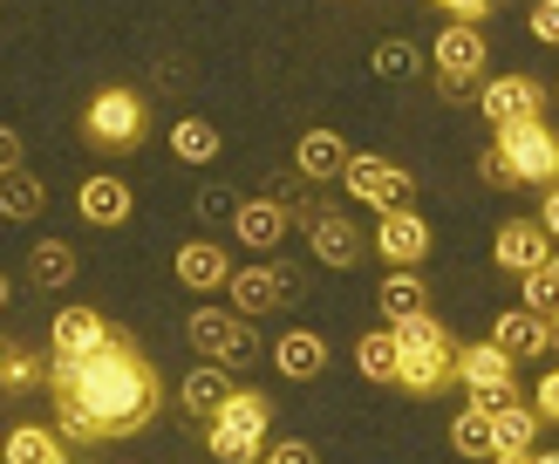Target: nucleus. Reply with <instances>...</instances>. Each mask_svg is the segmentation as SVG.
Masks as SVG:
<instances>
[{
    "instance_id": "obj_48",
    "label": "nucleus",
    "mask_w": 559,
    "mask_h": 464,
    "mask_svg": "<svg viewBox=\"0 0 559 464\" xmlns=\"http://www.w3.org/2000/svg\"><path fill=\"white\" fill-rule=\"evenodd\" d=\"M0 464H8V457H0Z\"/></svg>"
},
{
    "instance_id": "obj_45",
    "label": "nucleus",
    "mask_w": 559,
    "mask_h": 464,
    "mask_svg": "<svg viewBox=\"0 0 559 464\" xmlns=\"http://www.w3.org/2000/svg\"><path fill=\"white\" fill-rule=\"evenodd\" d=\"M0 308H8V273H0Z\"/></svg>"
},
{
    "instance_id": "obj_22",
    "label": "nucleus",
    "mask_w": 559,
    "mask_h": 464,
    "mask_svg": "<svg viewBox=\"0 0 559 464\" xmlns=\"http://www.w3.org/2000/svg\"><path fill=\"white\" fill-rule=\"evenodd\" d=\"M0 457L8 464H69V437H55L41 424H14L8 444H0Z\"/></svg>"
},
{
    "instance_id": "obj_29",
    "label": "nucleus",
    "mask_w": 559,
    "mask_h": 464,
    "mask_svg": "<svg viewBox=\"0 0 559 464\" xmlns=\"http://www.w3.org/2000/svg\"><path fill=\"white\" fill-rule=\"evenodd\" d=\"M171 157H185V164H212V157H218V130H212L205 117H178V123H171Z\"/></svg>"
},
{
    "instance_id": "obj_17",
    "label": "nucleus",
    "mask_w": 559,
    "mask_h": 464,
    "mask_svg": "<svg viewBox=\"0 0 559 464\" xmlns=\"http://www.w3.org/2000/svg\"><path fill=\"white\" fill-rule=\"evenodd\" d=\"M75 212L90 218V226H130V212H136V199H130V185L123 178H82V191H75Z\"/></svg>"
},
{
    "instance_id": "obj_32",
    "label": "nucleus",
    "mask_w": 559,
    "mask_h": 464,
    "mask_svg": "<svg viewBox=\"0 0 559 464\" xmlns=\"http://www.w3.org/2000/svg\"><path fill=\"white\" fill-rule=\"evenodd\" d=\"M525 308H533V314H559V260L525 273Z\"/></svg>"
},
{
    "instance_id": "obj_21",
    "label": "nucleus",
    "mask_w": 559,
    "mask_h": 464,
    "mask_svg": "<svg viewBox=\"0 0 559 464\" xmlns=\"http://www.w3.org/2000/svg\"><path fill=\"white\" fill-rule=\"evenodd\" d=\"M457 382L464 390H491V382H512V355L498 342H457Z\"/></svg>"
},
{
    "instance_id": "obj_9",
    "label": "nucleus",
    "mask_w": 559,
    "mask_h": 464,
    "mask_svg": "<svg viewBox=\"0 0 559 464\" xmlns=\"http://www.w3.org/2000/svg\"><path fill=\"white\" fill-rule=\"evenodd\" d=\"M546 103H552V90H546L539 75H485V96H478L491 130L533 123V117H546Z\"/></svg>"
},
{
    "instance_id": "obj_47",
    "label": "nucleus",
    "mask_w": 559,
    "mask_h": 464,
    "mask_svg": "<svg viewBox=\"0 0 559 464\" xmlns=\"http://www.w3.org/2000/svg\"><path fill=\"white\" fill-rule=\"evenodd\" d=\"M552 103H559V82H552Z\"/></svg>"
},
{
    "instance_id": "obj_18",
    "label": "nucleus",
    "mask_w": 559,
    "mask_h": 464,
    "mask_svg": "<svg viewBox=\"0 0 559 464\" xmlns=\"http://www.w3.org/2000/svg\"><path fill=\"white\" fill-rule=\"evenodd\" d=\"M178 281L191 287V294H218L233 281V260H226V246H212V239H191V246H178Z\"/></svg>"
},
{
    "instance_id": "obj_7",
    "label": "nucleus",
    "mask_w": 559,
    "mask_h": 464,
    "mask_svg": "<svg viewBox=\"0 0 559 464\" xmlns=\"http://www.w3.org/2000/svg\"><path fill=\"white\" fill-rule=\"evenodd\" d=\"M342 185H348V199L376 205V212H389V205H409V199H416V178L403 171V164L369 157V151H348V164H342Z\"/></svg>"
},
{
    "instance_id": "obj_42",
    "label": "nucleus",
    "mask_w": 559,
    "mask_h": 464,
    "mask_svg": "<svg viewBox=\"0 0 559 464\" xmlns=\"http://www.w3.org/2000/svg\"><path fill=\"white\" fill-rule=\"evenodd\" d=\"M539 226L552 233V246H559V185H546V205H539Z\"/></svg>"
},
{
    "instance_id": "obj_35",
    "label": "nucleus",
    "mask_w": 559,
    "mask_h": 464,
    "mask_svg": "<svg viewBox=\"0 0 559 464\" xmlns=\"http://www.w3.org/2000/svg\"><path fill=\"white\" fill-rule=\"evenodd\" d=\"M519 403V382H491V390H471V409H485V417H498V409Z\"/></svg>"
},
{
    "instance_id": "obj_31",
    "label": "nucleus",
    "mask_w": 559,
    "mask_h": 464,
    "mask_svg": "<svg viewBox=\"0 0 559 464\" xmlns=\"http://www.w3.org/2000/svg\"><path fill=\"white\" fill-rule=\"evenodd\" d=\"M27 382H48L41 355H27V348H14V342H0V390H27Z\"/></svg>"
},
{
    "instance_id": "obj_27",
    "label": "nucleus",
    "mask_w": 559,
    "mask_h": 464,
    "mask_svg": "<svg viewBox=\"0 0 559 464\" xmlns=\"http://www.w3.org/2000/svg\"><path fill=\"white\" fill-rule=\"evenodd\" d=\"M451 451L457 457H478V464H491V451H498V437H491V417H485V409H457V417H451Z\"/></svg>"
},
{
    "instance_id": "obj_2",
    "label": "nucleus",
    "mask_w": 559,
    "mask_h": 464,
    "mask_svg": "<svg viewBox=\"0 0 559 464\" xmlns=\"http://www.w3.org/2000/svg\"><path fill=\"white\" fill-rule=\"evenodd\" d=\"M396 348H403L396 390H409V396H443V390L457 382V342L443 335L437 314H409V321H396Z\"/></svg>"
},
{
    "instance_id": "obj_4",
    "label": "nucleus",
    "mask_w": 559,
    "mask_h": 464,
    "mask_svg": "<svg viewBox=\"0 0 559 464\" xmlns=\"http://www.w3.org/2000/svg\"><path fill=\"white\" fill-rule=\"evenodd\" d=\"M485 69H491V41L478 35V21H451V27L430 41V75H437V96H443V103L471 96V90L485 82Z\"/></svg>"
},
{
    "instance_id": "obj_34",
    "label": "nucleus",
    "mask_w": 559,
    "mask_h": 464,
    "mask_svg": "<svg viewBox=\"0 0 559 464\" xmlns=\"http://www.w3.org/2000/svg\"><path fill=\"white\" fill-rule=\"evenodd\" d=\"M478 178H485L491 191H519V171H512V157L498 151V144H491V151H478Z\"/></svg>"
},
{
    "instance_id": "obj_3",
    "label": "nucleus",
    "mask_w": 559,
    "mask_h": 464,
    "mask_svg": "<svg viewBox=\"0 0 559 464\" xmlns=\"http://www.w3.org/2000/svg\"><path fill=\"white\" fill-rule=\"evenodd\" d=\"M266 424H273V403L260 390H233L218 417H205V451L218 464H260L266 451Z\"/></svg>"
},
{
    "instance_id": "obj_33",
    "label": "nucleus",
    "mask_w": 559,
    "mask_h": 464,
    "mask_svg": "<svg viewBox=\"0 0 559 464\" xmlns=\"http://www.w3.org/2000/svg\"><path fill=\"white\" fill-rule=\"evenodd\" d=\"M369 69H376L382 82H409V75H416V48H409V41H376Z\"/></svg>"
},
{
    "instance_id": "obj_46",
    "label": "nucleus",
    "mask_w": 559,
    "mask_h": 464,
    "mask_svg": "<svg viewBox=\"0 0 559 464\" xmlns=\"http://www.w3.org/2000/svg\"><path fill=\"white\" fill-rule=\"evenodd\" d=\"M552 348H559V314H552Z\"/></svg>"
},
{
    "instance_id": "obj_36",
    "label": "nucleus",
    "mask_w": 559,
    "mask_h": 464,
    "mask_svg": "<svg viewBox=\"0 0 559 464\" xmlns=\"http://www.w3.org/2000/svg\"><path fill=\"white\" fill-rule=\"evenodd\" d=\"M191 205H199V218H233L239 191H226V185H205V191H199V199H191Z\"/></svg>"
},
{
    "instance_id": "obj_15",
    "label": "nucleus",
    "mask_w": 559,
    "mask_h": 464,
    "mask_svg": "<svg viewBox=\"0 0 559 464\" xmlns=\"http://www.w3.org/2000/svg\"><path fill=\"white\" fill-rule=\"evenodd\" d=\"M117 328H109L96 308H62L55 314V328H48V355H62V362H75V355H96Z\"/></svg>"
},
{
    "instance_id": "obj_20",
    "label": "nucleus",
    "mask_w": 559,
    "mask_h": 464,
    "mask_svg": "<svg viewBox=\"0 0 559 464\" xmlns=\"http://www.w3.org/2000/svg\"><path fill=\"white\" fill-rule=\"evenodd\" d=\"M376 308L389 314V328L409 321V314H430V287H424V273H416V266H396V273H389V281L376 287Z\"/></svg>"
},
{
    "instance_id": "obj_37",
    "label": "nucleus",
    "mask_w": 559,
    "mask_h": 464,
    "mask_svg": "<svg viewBox=\"0 0 559 464\" xmlns=\"http://www.w3.org/2000/svg\"><path fill=\"white\" fill-rule=\"evenodd\" d=\"M260 464H321V457H314V444L287 437V444H266V451H260Z\"/></svg>"
},
{
    "instance_id": "obj_6",
    "label": "nucleus",
    "mask_w": 559,
    "mask_h": 464,
    "mask_svg": "<svg viewBox=\"0 0 559 464\" xmlns=\"http://www.w3.org/2000/svg\"><path fill=\"white\" fill-rule=\"evenodd\" d=\"M185 335H191V348H199L205 362H253L260 355V335H253V321L239 308H199L185 321Z\"/></svg>"
},
{
    "instance_id": "obj_43",
    "label": "nucleus",
    "mask_w": 559,
    "mask_h": 464,
    "mask_svg": "<svg viewBox=\"0 0 559 464\" xmlns=\"http://www.w3.org/2000/svg\"><path fill=\"white\" fill-rule=\"evenodd\" d=\"M491 464H533V451H491Z\"/></svg>"
},
{
    "instance_id": "obj_13",
    "label": "nucleus",
    "mask_w": 559,
    "mask_h": 464,
    "mask_svg": "<svg viewBox=\"0 0 559 464\" xmlns=\"http://www.w3.org/2000/svg\"><path fill=\"white\" fill-rule=\"evenodd\" d=\"M491 253H498V266L506 273H533V266H546L552 260V233L539 226V218H506V226H498V239H491Z\"/></svg>"
},
{
    "instance_id": "obj_12",
    "label": "nucleus",
    "mask_w": 559,
    "mask_h": 464,
    "mask_svg": "<svg viewBox=\"0 0 559 464\" xmlns=\"http://www.w3.org/2000/svg\"><path fill=\"white\" fill-rule=\"evenodd\" d=\"M376 253L389 266H416L430 253V226H424V212H409V205H389L376 212Z\"/></svg>"
},
{
    "instance_id": "obj_25",
    "label": "nucleus",
    "mask_w": 559,
    "mask_h": 464,
    "mask_svg": "<svg viewBox=\"0 0 559 464\" xmlns=\"http://www.w3.org/2000/svg\"><path fill=\"white\" fill-rule=\"evenodd\" d=\"M539 409L533 403H512V409H498L491 417V437H498V451H539Z\"/></svg>"
},
{
    "instance_id": "obj_1",
    "label": "nucleus",
    "mask_w": 559,
    "mask_h": 464,
    "mask_svg": "<svg viewBox=\"0 0 559 464\" xmlns=\"http://www.w3.org/2000/svg\"><path fill=\"white\" fill-rule=\"evenodd\" d=\"M48 396H55V424L69 444H117L157 424L164 409V382L151 369V355L130 335H109L96 355H48Z\"/></svg>"
},
{
    "instance_id": "obj_10",
    "label": "nucleus",
    "mask_w": 559,
    "mask_h": 464,
    "mask_svg": "<svg viewBox=\"0 0 559 464\" xmlns=\"http://www.w3.org/2000/svg\"><path fill=\"white\" fill-rule=\"evenodd\" d=\"M226 294H233V308L253 321V314H273V308H294V300H300V273L294 266H233Z\"/></svg>"
},
{
    "instance_id": "obj_28",
    "label": "nucleus",
    "mask_w": 559,
    "mask_h": 464,
    "mask_svg": "<svg viewBox=\"0 0 559 464\" xmlns=\"http://www.w3.org/2000/svg\"><path fill=\"white\" fill-rule=\"evenodd\" d=\"M41 205H48V191H41L35 171H8V178H0V218H35Z\"/></svg>"
},
{
    "instance_id": "obj_40",
    "label": "nucleus",
    "mask_w": 559,
    "mask_h": 464,
    "mask_svg": "<svg viewBox=\"0 0 559 464\" xmlns=\"http://www.w3.org/2000/svg\"><path fill=\"white\" fill-rule=\"evenodd\" d=\"M533 409L546 424H559V369H546V382H539V396H533Z\"/></svg>"
},
{
    "instance_id": "obj_8",
    "label": "nucleus",
    "mask_w": 559,
    "mask_h": 464,
    "mask_svg": "<svg viewBox=\"0 0 559 464\" xmlns=\"http://www.w3.org/2000/svg\"><path fill=\"white\" fill-rule=\"evenodd\" d=\"M498 151L512 157V171H519V185H559V136L546 130V117H533V123H512V130H498Z\"/></svg>"
},
{
    "instance_id": "obj_14",
    "label": "nucleus",
    "mask_w": 559,
    "mask_h": 464,
    "mask_svg": "<svg viewBox=\"0 0 559 464\" xmlns=\"http://www.w3.org/2000/svg\"><path fill=\"white\" fill-rule=\"evenodd\" d=\"M491 342L512 355V362H539V355H552V314H533L519 300L512 314H498L491 321Z\"/></svg>"
},
{
    "instance_id": "obj_26",
    "label": "nucleus",
    "mask_w": 559,
    "mask_h": 464,
    "mask_svg": "<svg viewBox=\"0 0 559 464\" xmlns=\"http://www.w3.org/2000/svg\"><path fill=\"white\" fill-rule=\"evenodd\" d=\"M396 362H403L396 328H376V335H361V342H355V369L369 376V382H396Z\"/></svg>"
},
{
    "instance_id": "obj_19",
    "label": "nucleus",
    "mask_w": 559,
    "mask_h": 464,
    "mask_svg": "<svg viewBox=\"0 0 559 464\" xmlns=\"http://www.w3.org/2000/svg\"><path fill=\"white\" fill-rule=\"evenodd\" d=\"M273 362H280V376H287V382H314L328 369V342L314 335V328H287V335L273 342Z\"/></svg>"
},
{
    "instance_id": "obj_16",
    "label": "nucleus",
    "mask_w": 559,
    "mask_h": 464,
    "mask_svg": "<svg viewBox=\"0 0 559 464\" xmlns=\"http://www.w3.org/2000/svg\"><path fill=\"white\" fill-rule=\"evenodd\" d=\"M287 226H294V212L280 199H239L233 205V233H239V246H253V253H273V246L287 239Z\"/></svg>"
},
{
    "instance_id": "obj_41",
    "label": "nucleus",
    "mask_w": 559,
    "mask_h": 464,
    "mask_svg": "<svg viewBox=\"0 0 559 464\" xmlns=\"http://www.w3.org/2000/svg\"><path fill=\"white\" fill-rule=\"evenodd\" d=\"M21 130H8V123H0V178H8V171H21Z\"/></svg>"
},
{
    "instance_id": "obj_30",
    "label": "nucleus",
    "mask_w": 559,
    "mask_h": 464,
    "mask_svg": "<svg viewBox=\"0 0 559 464\" xmlns=\"http://www.w3.org/2000/svg\"><path fill=\"white\" fill-rule=\"evenodd\" d=\"M27 273H35V287H69L75 281V253L62 239H41L35 253H27Z\"/></svg>"
},
{
    "instance_id": "obj_11",
    "label": "nucleus",
    "mask_w": 559,
    "mask_h": 464,
    "mask_svg": "<svg viewBox=\"0 0 559 464\" xmlns=\"http://www.w3.org/2000/svg\"><path fill=\"white\" fill-rule=\"evenodd\" d=\"M300 233H307V253H314L321 266H334V273H348L361 260V226L348 212H334V205H314L300 218Z\"/></svg>"
},
{
    "instance_id": "obj_23",
    "label": "nucleus",
    "mask_w": 559,
    "mask_h": 464,
    "mask_svg": "<svg viewBox=\"0 0 559 464\" xmlns=\"http://www.w3.org/2000/svg\"><path fill=\"white\" fill-rule=\"evenodd\" d=\"M294 164H300V178L328 185V178H342V164H348V144H342L334 130H307L300 144H294Z\"/></svg>"
},
{
    "instance_id": "obj_44",
    "label": "nucleus",
    "mask_w": 559,
    "mask_h": 464,
    "mask_svg": "<svg viewBox=\"0 0 559 464\" xmlns=\"http://www.w3.org/2000/svg\"><path fill=\"white\" fill-rule=\"evenodd\" d=\"M533 464H559V451H533Z\"/></svg>"
},
{
    "instance_id": "obj_39",
    "label": "nucleus",
    "mask_w": 559,
    "mask_h": 464,
    "mask_svg": "<svg viewBox=\"0 0 559 464\" xmlns=\"http://www.w3.org/2000/svg\"><path fill=\"white\" fill-rule=\"evenodd\" d=\"M533 35L559 48V0H539V8H533Z\"/></svg>"
},
{
    "instance_id": "obj_5",
    "label": "nucleus",
    "mask_w": 559,
    "mask_h": 464,
    "mask_svg": "<svg viewBox=\"0 0 559 464\" xmlns=\"http://www.w3.org/2000/svg\"><path fill=\"white\" fill-rule=\"evenodd\" d=\"M151 130V103L136 90H103L90 96V109H82V136H90L96 151H136Z\"/></svg>"
},
{
    "instance_id": "obj_38",
    "label": "nucleus",
    "mask_w": 559,
    "mask_h": 464,
    "mask_svg": "<svg viewBox=\"0 0 559 464\" xmlns=\"http://www.w3.org/2000/svg\"><path fill=\"white\" fill-rule=\"evenodd\" d=\"M430 8H443L451 21H485V14L498 8V0H430Z\"/></svg>"
},
{
    "instance_id": "obj_24",
    "label": "nucleus",
    "mask_w": 559,
    "mask_h": 464,
    "mask_svg": "<svg viewBox=\"0 0 559 464\" xmlns=\"http://www.w3.org/2000/svg\"><path fill=\"white\" fill-rule=\"evenodd\" d=\"M226 396H233V376L226 369H218V362H205V369H191L185 376V409H191V417H218V409H226Z\"/></svg>"
}]
</instances>
